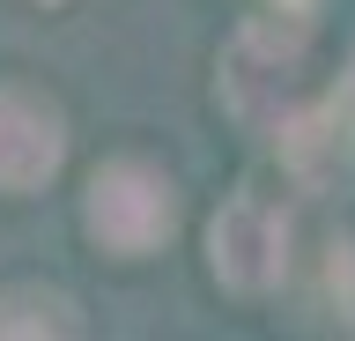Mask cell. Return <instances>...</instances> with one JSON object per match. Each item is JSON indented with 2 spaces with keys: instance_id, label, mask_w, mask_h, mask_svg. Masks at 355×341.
I'll return each mask as SVG.
<instances>
[{
  "instance_id": "obj_3",
  "label": "cell",
  "mask_w": 355,
  "mask_h": 341,
  "mask_svg": "<svg viewBox=\"0 0 355 341\" xmlns=\"http://www.w3.org/2000/svg\"><path fill=\"white\" fill-rule=\"evenodd\" d=\"M207 274H215L230 297H266L282 290L288 274V215L266 193H230L207 223Z\"/></svg>"
},
{
  "instance_id": "obj_5",
  "label": "cell",
  "mask_w": 355,
  "mask_h": 341,
  "mask_svg": "<svg viewBox=\"0 0 355 341\" xmlns=\"http://www.w3.org/2000/svg\"><path fill=\"white\" fill-rule=\"evenodd\" d=\"M0 334H82V312L74 297L44 290V282H15L0 290Z\"/></svg>"
},
{
  "instance_id": "obj_1",
  "label": "cell",
  "mask_w": 355,
  "mask_h": 341,
  "mask_svg": "<svg viewBox=\"0 0 355 341\" xmlns=\"http://www.w3.org/2000/svg\"><path fill=\"white\" fill-rule=\"evenodd\" d=\"M215 97L244 134H282L288 119H304L311 112V30H304V15L274 8V15H252V23L230 30Z\"/></svg>"
},
{
  "instance_id": "obj_4",
  "label": "cell",
  "mask_w": 355,
  "mask_h": 341,
  "mask_svg": "<svg viewBox=\"0 0 355 341\" xmlns=\"http://www.w3.org/2000/svg\"><path fill=\"white\" fill-rule=\"evenodd\" d=\"M67 163V119L22 82H0V193H37Z\"/></svg>"
},
{
  "instance_id": "obj_2",
  "label": "cell",
  "mask_w": 355,
  "mask_h": 341,
  "mask_svg": "<svg viewBox=\"0 0 355 341\" xmlns=\"http://www.w3.org/2000/svg\"><path fill=\"white\" fill-rule=\"evenodd\" d=\"M82 230L111 260H148L155 245H171V230H178V185L141 156H111V163L89 171Z\"/></svg>"
},
{
  "instance_id": "obj_7",
  "label": "cell",
  "mask_w": 355,
  "mask_h": 341,
  "mask_svg": "<svg viewBox=\"0 0 355 341\" xmlns=\"http://www.w3.org/2000/svg\"><path fill=\"white\" fill-rule=\"evenodd\" d=\"M37 8H60V0H37Z\"/></svg>"
},
{
  "instance_id": "obj_6",
  "label": "cell",
  "mask_w": 355,
  "mask_h": 341,
  "mask_svg": "<svg viewBox=\"0 0 355 341\" xmlns=\"http://www.w3.org/2000/svg\"><path fill=\"white\" fill-rule=\"evenodd\" d=\"M333 119L355 126V60H348V74H340V90H333Z\"/></svg>"
}]
</instances>
